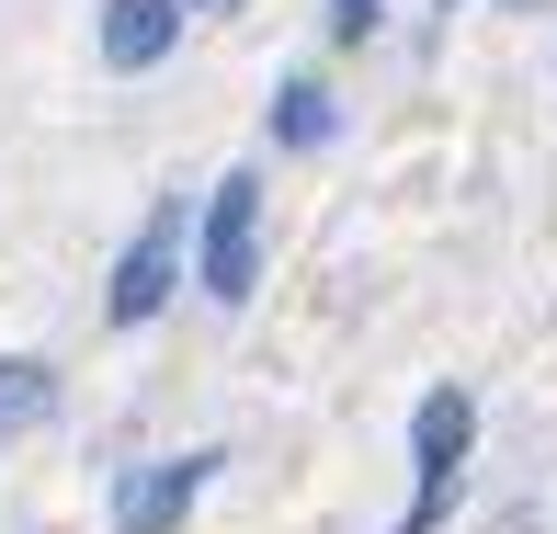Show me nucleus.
<instances>
[{
    "instance_id": "nucleus-7",
    "label": "nucleus",
    "mask_w": 557,
    "mask_h": 534,
    "mask_svg": "<svg viewBox=\"0 0 557 534\" xmlns=\"http://www.w3.org/2000/svg\"><path fill=\"white\" fill-rule=\"evenodd\" d=\"M342 137V103H331V80H308L296 69L285 91H273V148H331Z\"/></svg>"
},
{
    "instance_id": "nucleus-4",
    "label": "nucleus",
    "mask_w": 557,
    "mask_h": 534,
    "mask_svg": "<svg viewBox=\"0 0 557 534\" xmlns=\"http://www.w3.org/2000/svg\"><path fill=\"white\" fill-rule=\"evenodd\" d=\"M227 467L216 444H194V455H148V467H125L114 477V534H183V512L206 500V477Z\"/></svg>"
},
{
    "instance_id": "nucleus-5",
    "label": "nucleus",
    "mask_w": 557,
    "mask_h": 534,
    "mask_svg": "<svg viewBox=\"0 0 557 534\" xmlns=\"http://www.w3.org/2000/svg\"><path fill=\"white\" fill-rule=\"evenodd\" d=\"M171 46H183V0H103V69L114 80L160 69Z\"/></svg>"
},
{
    "instance_id": "nucleus-6",
    "label": "nucleus",
    "mask_w": 557,
    "mask_h": 534,
    "mask_svg": "<svg viewBox=\"0 0 557 534\" xmlns=\"http://www.w3.org/2000/svg\"><path fill=\"white\" fill-rule=\"evenodd\" d=\"M58 421V364H35V352H0V444H23V432Z\"/></svg>"
},
{
    "instance_id": "nucleus-3",
    "label": "nucleus",
    "mask_w": 557,
    "mask_h": 534,
    "mask_svg": "<svg viewBox=\"0 0 557 534\" xmlns=\"http://www.w3.org/2000/svg\"><path fill=\"white\" fill-rule=\"evenodd\" d=\"M171 296H183V194H160V206H148V227L125 239L103 319H114V330H148V319L171 308Z\"/></svg>"
},
{
    "instance_id": "nucleus-1",
    "label": "nucleus",
    "mask_w": 557,
    "mask_h": 534,
    "mask_svg": "<svg viewBox=\"0 0 557 534\" xmlns=\"http://www.w3.org/2000/svg\"><path fill=\"white\" fill-rule=\"evenodd\" d=\"M194 285L216 296V308H250V285H262V171H227L206 194V227H194Z\"/></svg>"
},
{
    "instance_id": "nucleus-8",
    "label": "nucleus",
    "mask_w": 557,
    "mask_h": 534,
    "mask_svg": "<svg viewBox=\"0 0 557 534\" xmlns=\"http://www.w3.org/2000/svg\"><path fill=\"white\" fill-rule=\"evenodd\" d=\"M319 23H331V46H364L387 23V0H319Z\"/></svg>"
},
{
    "instance_id": "nucleus-2",
    "label": "nucleus",
    "mask_w": 557,
    "mask_h": 534,
    "mask_svg": "<svg viewBox=\"0 0 557 534\" xmlns=\"http://www.w3.org/2000/svg\"><path fill=\"white\" fill-rule=\"evenodd\" d=\"M467 444H478V398H467V387H433V398L410 410V512H398L387 534H433V523H444Z\"/></svg>"
}]
</instances>
